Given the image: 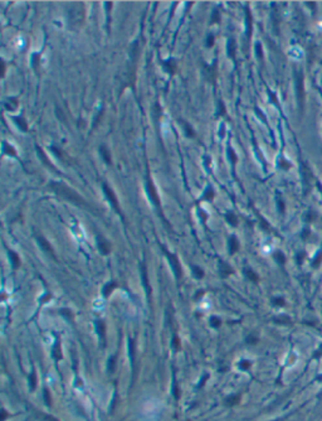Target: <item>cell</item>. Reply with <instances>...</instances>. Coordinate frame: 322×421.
<instances>
[{
  "label": "cell",
  "mask_w": 322,
  "mask_h": 421,
  "mask_svg": "<svg viewBox=\"0 0 322 421\" xmlns=\"http://www.w3.org/2000/svg\"><path fill=\"white\" fill-rule=\"evenodd\" d=\"M49 188L53 190V192L55 194H58L61 198L78 206V207H83V208H87L89 209V204L77 193L74 192V190L72 188H69L68 185L63 184V183H59V182H52L49 183Z\"/></svg>",
  "instance_id": "cell-1"
},
{
  "label": "cell",
  "mask_w": 322,
  "mask_h": 421,
  "mask_svg": "<svg viewBox=\"0 0 322 421\" xmlns=\"http://www.w3.org/2000/svg\"><path fill=\"white\" fill-rule=\"evenodd\" d=\"M67 20H68V25L71 29H78L86 18V8L84 4L82 2H75L72 3L68 8L67 11Z\"/></svg>",
  "instance_id": "cell-2"
},
{
  "label": "cell",
  "mask_w": 322,
  "mask_h": 421,
  "mask_svg": "<svg viewBox=\"0 0 322 421\" xmlns=\"http://www.w3.org/2000/svg\"><path fill=\"white\" fill-rule=\"evenodd\" d=\"M140 42L139 39H136L134 43H132L130 46V58H131V67H130V72H128V85L127 86H131L132 87V83H131V80L132 82H134L135 85V76H136V66H137V61H139V57H140Z\"/></svg>",
  "instance_id": "cell-3"
},
{
  "label": "cell",
  "mask_w": 322,
  "mask_h": 421,
  "mask_svg": "<svg viewBox=\"0 0 322 421\" xmlns=\"http://www.w3.org/2000/svg\"><path fill=\"white\" fill-rule=\"evenodd\" d=\"M294 83H296V96L298 102L299 112L303 111L305 107V82H303V73L301 71H294Z\"/></svg>",
  "instance_id": "cell-4"
},
{
  "label": "cell",
  "mask_w": 322,
  "mask_h": 421,
  "mask_svg": "<svg viewBox=\"0 0 322 421\" xmlns=\"http://www.w3.org/2000/svg\"><path fill=\"white\" fill-rule=\"evenodd\" d=\"M203 76L206 82L212 85H215L217 78H218V62L214 61L213 64H203Z\"/></svg>",
  "instance_id": "cell-5"
},
{
  "label": "cell",
  "mask_w": 322,
  "mask_h": 421,
  "mask_svg": "<svg viewBox=\"0 0 322 421\" xmlns=\"http://www.w3.org/2000/svg\"><path fill=\"white\" fill-rule=\"evenodd\" d=\"M102 189H103V193H105V196L107 197L108 202L111 203V206H112L113 208H115V210H116L117 213H121L120 204H118V199H117V197H116L115 192H113V190H112V188H111V187H109V185H108L106 182H103V183H102Z\"/></svg>",
  "instance_id": "cell-6"
},
{
  "label": "cell",
  "mask_w": 322,
  "mask_h": 421,
  "mask_svg": "<svg viewBox=\"0 0 322 421\" xmlns=\"http://www.w3.org/2000/svg\"><path fill=\"white\" fill-rule=\"evenodd\" d=\"M146 190H147V193H148V197H150L151 202H152L157 208H160L161 204H160V198H159V194H157V190H156L152 180H151V177H150L148 173H147V178H146Z\"/></svg>",
  "instance_id": "cell-7"
},
{
  "label": "cell",
  "mask_w": 322,
  "mask_h": 421,
  "mask_svg": "<svg viewBox=\"0 0 322 421\" xmlns=\"http://www.w3.org/2000/svg\"><path fill=\"white\" fill-rule=\"evenodd\" d=\"M162 250H164V254L166 255V257H167L170 265H171V267H173V270H174V273H175L176 279L180 280V279L182 277V269H181V265H180V262H179V259L176 257V255L170 254L169 251H166L164 247H162Z\"/></svg>",
  "instance_id": "cell-8"
},
{
  "label": "cell",
  "mask_w": 322,
  "mask_h": 421,
  "mask_svg": "<svg viewBox=\"0 0 322 421\" xmlns=\"http://www.w3.org/2000/svg\"><path fill=\"white\" fill-rule=\"evenodd\" d=\"M160 63L162 64L164 69H165V71H166L169 74L174 76V74L176 73V69H178V63H176V61H175L174 58H169V60H166V61L161 60V61H160Z\"/></svg>",
  "instance_id": "cell-9"
},
{
  "label": "cell",
  "mask_w": 322,
  "mask_h": 421,
  "mask_svg": "<svg viewBox=\"0 0 322 421\" xmlns=\"http://www.w3.org/2000/svg\"><path fill=\"white\" fill-rule=\"evenodd\" d=\"M97 246H98V248H100L101 254H103V255H108V254L112 251V246H111V243L108 242V240H106V238L102 237V236H98V237H97Z\"/></svg>",
  "instance_id": "cell-10"
},
{
  "label": "cell",
  "mask_w": 322,
  "mask_h": 421,
  "mask_svg": "<svg viewBox=\"0 0 322 421\" xmlns=\"http://www.w3.org/2000/svg\"><path fill=\"white\" fill-rule=\"evenodd\" d=\"M244 13H245V25H247V39L249 41L252 32H253V16L248 7L244 8Z\"/></svg>",
  "instance_id": "cell-11"
},
{
  "label": "cell",
  "mask_w": 322,
  "mask_h": 421,
  "mask_svg": "<svg viewBox=\"0 0 322 421\" xmlns=\"http://www.w3.org/2000/svg\"><path fill=\"white\" fill-rule=\"evenodd\" d=\"M36 241H38V243H39V246L42 247V250H44L47 254H49L50 256H53V259H57V257H55V254H54V250H53V247L50 246V243H49L44 237H42V236L36 237Z\"/></svg>",
  "instance_id": "cell-12"
},
{
  "label": "cell",
  "mask_w": 322,
  "mask_h": 421,
  "mask_svg": "<svg viewBox=\"0 0 322 421\" xmlns=\"http://www.w3.org/2000/svg\"><path fill=\"white\" fill-rule=\"evenodd\" d=\"M179 122L182 125V127H184V132H185V135L187 136V138H195L196 136V132H195V130L193 129V126L190 125V124H189L187 121H185L184 119H179Z\"/></svg>",
  "instance_id": "cell-13"
},
{
  "label": "cell",
  "mask_w": 322,
  "mask_h": 421,
  "mask_svg": "<svg viewBox=\"0 0 322 421\" xmlns=\"http://www.w3.org/2000/svg\"><path fill=\"white\" fill-rule=\"evenodd\" d=\"M219 266H220V276H221V277H228V276H230V275L234 273L233 267H232L229 264L224 262V261H220Z\"/></svg>",
  "instance_id": "cell-14"
},
{
  "label": "cell",
  "mask_w": 322,
  "mask_h": 421,
  "mask_svg": "<svg viewBox=\"0 0 322 421\" xmlns=\"http://www.w3.org/2000/svg\"><path fill=\"white\" fill-rule=\"evenodd\" d=\"M141 277H142V284H144L145 289H146L147 296L150 298V291H151V288H150V285H148V277H147V270H146L145 262H142V265H141Z\"/></svg>",
  "instance_id": "cell-15"
},
{
  "label": "cell",
  "mask_w": 322,
  "mask_h": 421,
  "mask_svg": "<svg viewBox=\"0 0 322 421\" xmlns=\"http://www.w3.org/2000/svg\"><path fill=\"white\" fill-rule=\"evenodd\" d=\"M151 116L155 121H159V119H161L162 116V107L159 102H155L151 107Z\"/></svg>",
  "instance_id": "cell-16"
},
{
  "label": "cell",
  "mask_w": 322,
  "mask_h": 421,
  "mask_svg": "<svg viewBox=\"0 0 322 421\" xmlns=\"http://www.w3.org/2000/svg\"><path fill=\"white\" fill-rule=\"evenodd\" d=\"M228 49H226V52H228V55L229 58H232L233 61H235V54H237V43H235V39L234 38H230V39L228 41Z\"/></svg>",
  "instance_id": "cell-17"
},
{
  "label": "cell",
  "mask_w": 322,
  "mask_h": 421,
  "mask_svg": "<svg viewBox=\"0 0 322 421\" xmlns=\"http://www.w3.org/2000/svg\"><path fill=\"white\" fill-rule=\"evenodd\" d=\"M35 149H36V153H38V155H39L41 157V159H42V162L49 168V169H52L53 171H55V168H54V165L48 160V158H47V155H45V153L43 151V149L41 148V146H38V145H35Z\"/></svg>",
  "instance_id": "cell-18"
},
{
  "label": "cell",
  "mask_w": 322,
  "mask_h": 421,
  "mask_svg": "<svg viewBox=\"0 0 322 421\" xmlns=\"http://www.w3.org/2000/svg\"><path fill=\"white\" fill-rule=\"evenodd\" d=\"M100 154H101V157H102V159L105 160V163L107 164V165H112V158H111V153H109V150L105 146V145H101L100 146Z\"/></svg>",
  "instance_id": "cell-19"
},
{
  "label": "cell",
  "mask_w": 322,
  "mask_h": 421,
  "mask_svg": "<svg viewBox=\"0 0 322 421\" xmlns=\"http://www.w3.org/2000/svg\"><path fill=\"white\" fill-rule=\"evenodd\" d=\"M228 247H229V254L230 255H234L238 250H239V241L237 240L235 236H232L229 237V241H228Z\"/></svg>",
  "instance_id": "cell-20"
},
{
  "label": "cell",
  "mask_w": 322,
  "mask_h": 421,
  "mask_svg": "<svg viewBox=\"0 0 322 421\" xmlns=\"http://www.w3.org/2000/svg\"><path fill=\"white\" fill-rule=\"evenodd\" d=\"M116 288H117V282H116V281H109V282H107V284L103 286V289H102L103 296H105V298H108V296L111 295V293L115 290Z\"/></svg>",
  "instance_id": "cell-21"
},
{
  "label": "cell",
  "mask_w": 322,
  "mask_h": 421,
  "mask_svg": "<svg viewBox=\"0 0 322 421\" xmlns=\"http://www.w3.org/2000/svg\"><path fill=\"white\" fill-rule=\"evenodd\" d=\"M13 120H14V122L16 124V126L20 129L23 132H27V131H28V122L25 121V119H24L23 116H15V117H13Z\"/></svg>",
  "instance_id": "cell-22"
},
{
  "label": "cell",
  "mask_w": 322,
  "mask_h": 421,
  "mask_svg": "<svg viewBox=\"0 0 322 421\" xmlns=\"http://www.w3.org/2000/svg\"><path fill=\"white\" fill-rule=\"evenodd\" d=\"M18 106H19V101L16 97H8V101L4 102V107L8 111H14L18 109Z\"/></svg>",
  "instance_id": "cell-23"
},
{
  "label": "cell",
  "mask_w": 322,
  "mask_h": 421,
  "mask_svg": "<svg viewBox=\"0 0 322 421\" xmlns=\"http://www.w3.org/2000/svg\"><path fill=\"white\" fill-rule=\"evenodd\" d=\"M9 256H10V261L13 264V267L14 269H18V267H20V257H19V255L16 252H14L13 250H9L8 251Z\"/></svg>",
  "instance_id": "cell-24"
},
{
  "label": "cell",
  "mask_w": 322,
  "mask_h": 421,
  "mask_svg": "<svg viewBox=\"0 0 322 421\" xmlns=\"http://www.w3.org/2000/svg\"><path fill=\"white\" fill-rule=\"evenodd\" d=\"M32 67L38 73V69H39V67H41V54L39 53H34L32 55Z\"/></svg>",
  "instance_id": "cell-25"
},
{
  "label": "cell",
  "mask_w": 322,
  "mask_h": 421,
  "mask_svg": "<svg viewBox=\"0 0 322 421\" xmlns=\"http://www.w3.org/2000/svg\"><path fill=\"white\" fill-rule=\"evenodd\" d=\"M3 153H4V154H6V155H9V157H15L16 155L15 149L10 144H8L6 141H3Z\"/></svg>",
  "instance_id": "cell-26"
},
{
  "label": "cell",
  "mask_w": 322,
  "mask_h": 421,
  "mask_svg": "<svg viewBox=\"0 0 322 421\" xmlns=\"http://www.w3.org/2000/svg\"><path fill=\"white\" fill-rule=\"evenodd\" d=\"M244 275H245V277H247L248 280H251L253 282H257L259 280V276L254 273V270L248 269V267H247V269H244Z\"/></svg>",
  "instance_id": "cell-27"
},
{
  "label": "cell",
  "mask_w": 322,
  "mask_h": 421,
  "mask_svg": "<svg viewBox=\"0 0 322 421\" xmlns=\"http://www.w3.org/2000/svg\"><path fill=\"white\" fill-rule=\"evenodd\" d=\"M220 11L218 8H214L212 11V16H210V23L212 24H219L220 23Z\"/></svg>",
  "instance_id": "cell-28"
},
{
  "label": "cell",
  "mask_w": 322,
  "mask_h": 421,
  "mask_svg": "<svg viewBox=\"0 0 322 421\" xmlns=\"http://www.w3.org/2000/svg\"><path fill=\"white\" fill-rule=\"evenodd\" d=\"M214 196H215V193H214V189H213L212 187H208V188L205 189L204 194H203V199L212 202V201L214 199Z\"/></svg>",
  "instance_id": "cell-29"
},
{
  "label": "cell",
  "mask_w": 322,
  "mask_h": 421,
  "mask_svg": "<svg viewBox=\"0 0 322 421\" xmlns=\"http://www.w3.org/2000/svg\"><path fill=\"white\" fill-rule=\"evenodd\" d=\"M96 327H97V330H98L100 337L105 340V339H106V328H105V323H103L102 320H98V321L96 323Z\"/></svg>",
  "instance_id": "cell-30"
},
{
  "label": "cell",
  "mask_w": 322,
  "mask_h": 421,
  "mask_svg": "<svg viewBox=\"0 0 322 421\" xmlns=\"http://www.w3.org/2000/svg\"><path fill=\"white\" fill-rule=\"evenodd\" d=\"M225 219H226V222H228L229 224H232L233 227L238 226V218H237V216H235L234 213H232V212H229V213L225 215Z\"/></svg>",
  "instance_id": "cell-31"
},
{
  "label": "cell",
  "mask_w": 322,
  "mask_h": 421,
  "mask_svg": "<svg viewBox=\"0 0 322 421\" xmlns=\"http://www.w3.org/2000/svg\"><path fill=\"white\" fill-rule=\"evenodd\" d=\"M191 271H193V274H194V276H195L196 279H201V277H204V271H203V269H201L200 266L193 265V266H191Z\"/></svg>",
  "instance_id": "cell-32"
},
{
  "label": "cell",
  "mask_w": 322,
  "mask_h": 421,
  "mask_svg": "<svg viewBox=\"0 0 322 421\" xmlns=\"http://www.w3.org/2000/svg\"><path fill=\"white\" fill-rule=\"evenodd\" d=\"M226 153H228V158H229L232 165H235L237 162H238V157H237V154H235L234 149H233V148H228V151H226Z\"/></svg>",
  "instance_id": "cell-33"
},
{
  "label": "cell",
  "mask_w": 322,
  "mask_h": 421,
  "mask_svg": "<svg viewBox=\"0 0 322 421\" xmlns=\"http://www.w3.org/2000/svg\"><path fill=\"white\" fill-rule=\"evenodd\" d=\"M53 357H54L55 359H61V358H62V352H61V344H59L58 342H57V343L54 344V347H53Z\"/></svg>",
  "instance_id": "cell-34"
},
{
  "label": "cell",
  "mask_w": 322,
  "mask_h": 421,
  "mask_svg": "<svg viewBox=\"0 0 322 421\" xmlns=\"http://www.w3.org/2000/svg\"><path fill=\"white\" fill-rule=\"evenodd\" d=\"M274 259H276V261L279 265H285V262H286V257H285V255H283L281 251L274 252Z\"/></svg>",
  "instance_id": "cell-35"
},
{
  "label": "cell",
  "mask_w": 322,
  "mask_h": 421,
  "mask_svg": "<svg viewBox=\"0 0 322 421\" xmlns=\"http://www.w3.org/2000/svg\"><path fill=\"white\" fill-rule=\"evenodd\" d=\"M255 54H257V58L259 61H263V49H262V44L259 42L255 43Z\"/></svg>",
  "instance_id": "cell-36"
},
{
  "label": "cell",
  "mask_w": 322,
  "mask_h": 421,
  "mask_svg": "<svg viewBox=\"0 0 322 421\" xmlns=\"http://www.w3.org/2000/svg\"><path fill=\"white\" fill-rule=\"evenodd\" d=\"M226 113V110H225V105L223 101H218V111H217V115L218 116H224V115Z\"/></svg>",
  "instance_id": "cell-37"
},
{
  "label": "cell",
  "mask_w": 322,
  "mask_h": 421,
  "mask_svg": "<svg viewBox=\"0 0 322 421\" xmlns=\"http://www.w3.org/2000/svg\"><path fill=\"white\" fill-rule=\"evenodd\" d=\"M279 166H281V169H283V170H288V169H291V166H292V164L290 163V162H287L286 159H281L279 160Z\"/></svg>",
  "instance_id": "cell-38"
},
{
  "label": "cell",
  "mask_w": 322,
  "mask_h": 421,
  "mask_svg": "<svg viewBox=\"0 0 322 421\" xmlns=\"http://www.w3.org/2000/svg\"><path fill=\"white\" fill-rule=\"evenodd\" d=\"M210 324H212V327H214V328H219L220 324H221V320L218 317H213V318H210Z\"/></svg>",
  "instance_id": "cell-39"
},
{
  "label": "cell",
  "mask_w": 322,
  "mask_h": 421,
  "mask_svg": "<svg viewBox=\"0 0 322 421\" xmlns=\"http://www.w3.org/2000/svg\"><path fill=\"white\" fill-rule=\"evenodd\" d=\"M214 41H215L214 35H213V34H209V35L206 37V47H208V48H212V47L214 46Z\"/></svg>",
  "instance_id": "cell-40"
},
{
  "label": "cell",
  "mask_w": 322,
  "mask_h": 421,
  "mask_svg": "<svg viewBox=\"0 0 322 421\" xmlns=\"http://www.w3.org/2000/svg\"><path fill=\"white\" fill-rule=\"evenodd\" d=\"M5 71H6L5 62H4V60H0V77H2V78L5 76Z\"/></svg>",
  "instance_id": "cell-41"
},
{
  "label": "cell",
  "mask_w": 322,
  "mask_h": 421,
  "mask_svg": "<svg viewBox=\"0 0 322 421\" xmlns=\"http://www.w3.org/2000/svg\"><path fill=\"white\" fill-rule=\"evenodd\" d=\"M321 260H322V251H320L318 255L315 257V260H313V262H312V266H313V267L318 266V265L321 264Z\"/></svg>",
  "instance_id": "cell-42"
},
{
  "label": "cell",
  "mask_w": 322,
  "mask_h": 421,
  "mask_svg": "<svg viewBox=\"0 0 322 421\" xmlns=\"http://www.w3.org/2000/svg\"><path fill=\"white\" fill-rule=\"evenodd\" d=\"M102 113H103V110H101L97 115H96V116H94V121H93V127H97V125H98V122H100V120H101V117H102Z\"/></svg>",
  "instance_id": "cell-43"
},
{
  "label": "cell",
  "mask_w": 322,
  "mask_h": 421,
  "mask_svg": "<svg viewBox=\"0 0 322 421\" xmlns=\"http://www.w3.org/2000/svg\"><path fill=\"white\" fill-rule=\"evenodd\" d=\"M50 150H52V151H53L54 154H55L57 157H58L59 159H62V158H63V153H62V151H61L58 148H55V146H50ZM62 160H63V159H62Z\"/></svg>",
  "instance_id": "cell-44"
},
{
  "label": "cell",
  "mask_w": 322,
  "mask_h": 421,
  "mask_svg": "<svg viewBox=\"0 0 322 421\" xmlns=\"http://www.w3.org/2000/svg\"><path fill=\"white\" fill-rule=\"evenodd\" d=\"M55 113H57V116L59 117V120H62L63 122H66V116L63 115V111H62L59 107H57V109H55Z\"/></svg>",
  "instance_id": "cell-45"
},
{
  "label": "cell",
  "mask_w": 322,
  "mask_h": 421,
  "mask_svg": "<svg viewBox=\"0 0 322 421\" xmlns=\"http://www.w3.org/2000/svg\"><path fill=\"white\" fill-rule=\"evenodd\" d=\"M173 346H174L175 351H179V349H180V342H179V338H178V335H174V339H173Z\"/></svg>",
  "instance_id": "cell-46"
},
{
  "label": "cell",
  "mask_w": 322,
  "mask_h": 421,
  "mask_svg": "<svg viewBox=\"0 0 322 421\" xmlns=\"http://www.w3.org/2000/svg\"><path fill=\"white\" fill-rule=\"evenodd\" d=\"M277 204H278V209H279V212L281 213H283V212H285V203H283V201L282 199H277Z\"/></svg>",
  "instance_id": "cell-47"
},
{
  "label": "cell",
  "mask_w": 322,
  "mask_h": 421,
  "mask_svg": "<svg viewBox=\"0 0 322 421\" xmlns=\"http://www.w3.org/2000/svg\"><path fill=\"white\" fill-rule=\"evenodd\" d=\"M273 303H274L276 305H283V304H285V301H283L282 298H276V299L273 300Z\"/></svg>",
  "instance_id": "cell-48"
},
{
  "label": "cell",
  "mask_w": 322,
  "mask_h": 421,
  "mask_svg": "<svg viewBox=\"0 0 322 421\" xmlns=\"http://www.w3.org/2000/svg\"><path fill=\"white\" fill-rule=\"evenodd\" d=\"M269 96H271V101H272L274 105H277V106H278V102H277V100H276V95H274V93H272V92H269Z\"/></svg>",
  "instance_id": "cell-49"
},
{
  "label": "cell",
  "mask_w": 322,
  "mask_h": 421,
  "mask_svg": "<svg viewBox=\"0 0 322 421\" xmlns=\"http://www.w3.org/2000/svg\"><path fill=\"white\" fill-rule=\"evenodd\" d=\"M255 112H257V113L259 115V117H260V120H263L264 122H266V117H264V115H263V113H262V112L259 111V109H258V107H255Z\"/></svg>",
  "instance_id": "cell-50"
},
{
  "label": "cell",
  "mask_w": 322,
  "mask_h": 421,
  "mask_svg": "<svg viewBox=\"0 0 322 421\" xmlns=\"http://www.w3.org/2000/svg\"><path fill=\"white\" fill-rule=\"evenodd\" d=\"M306 4L311 7V9H312V11H313V13L316 11V3H315V2H307Z\"/></svg>",
  "instance_id": "cell-51"
},
{
  "label": "cell",
  "mask_w": 322,
  "mask_h": 421,
  "mask_svg": "<svg viewBox=\"0 0 322 421\" xmlns=\"http://www.w3.org/2000/svg\"><path fill=\"white\" fill-rule=\"evenodd\" d=\"M111 9H112V2H106V11H107V14L109 13Z\"/></svg>",
  "instance_id": "cell-52"
},
{
  "label": "cell",
  "mask_w": 322,
  "mask_h": 421,
  "mask_svg": "<svg viewBox=\"0 0 322 421\" xmlns=\"http://www.w3.org/2000/svg\"><path fill=\"white\" fill-rule=\"evenodd\" d=\"M61 313H62V314H64V315H67V317H68V319H71V318H72V314H71V312H68L67 309H62V310H61Z\"/></svg>",
  "instance_id": "cell-53"
},
{
  "label": "cell",
  "mask_w": 322,
  "mask_h": 421,
  "mask_svg": "<svg viewBox=\"0 0 322 421\" xmlns=\"http://www.w3.org/2000/svg\"><path fill=\"white\" fill-rule=\"evenodd\" d=\"M240 367H243V368H248V367H249V362L243 361V362L240 363Z\"/></svg>",
  "instance_id": "cell-54"
},
{
  "label": "cell",
  "mask_w": 322,
  "mask_h": 421,
  "mask_svg": "<svg viewBox=\"0 0 322 421\" xmlns=\"http://www.w3.org/2000/svg\"><path fill=\"white\" fill-rule=\"evenodd\" d=\"M203 294H204V291H199L198 294H196V296H195V299H198L199 296H203Z\"/></svg>",
  "instance_id": "cell-55"
},
{
  "label": "cell",
  "mask_w": 322,
  "mask_h": 421,
  "mask_svg": "<svg viewBox=\"0 0 322 421\" xmlns=\"http://www.w3.org/2000/svg\"><path fill=\"white\" fill-rule=\"evenodd\" d=\"M302 257H303V255H302V254H299V255H298V257H297V259H298V262H302Z\"/></svg>",
  "instance_id": "cell-56"
},
{
  "label": "cell",
  "mask_w": 322,
  "mask_h": 421,
  "mask_svg": "<svg viewBox=\"0 0 322 421\" xmlns=\"http://www.w3.org/2000/svg\"><path fill=\"white\" fill-rule=\"evenodd\" d=\"M318 351H320V352H318V353H317V354H316V356H321V354H322V347H321V348H320V349H318Z\"/></svg>",
  "instance_id": "cell-57"
}]
</instances>
